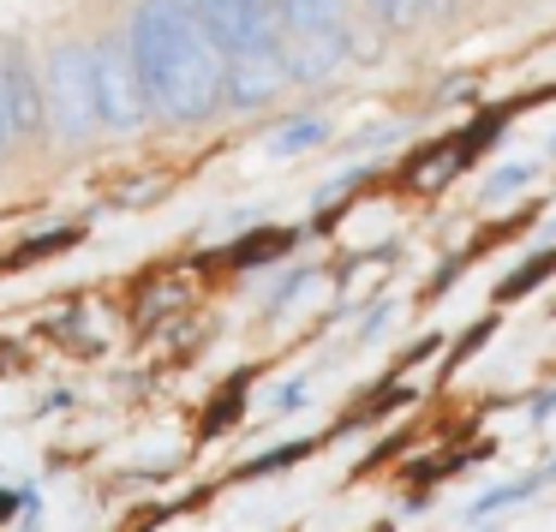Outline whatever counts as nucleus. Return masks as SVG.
<instances>
[{
	"label": "nucleus",
	"mask_w": 556,
	"mask_h": 532,
	"mask_svg": "<svg viewBox=\"0 0 556 532\" xmlns=\"http://www.w3.org/2000/svg\"><path fill=\"white\" fill-rule=\"evenodd\" d=\"M121 37L150 114H162L168 126H204L222 109V49L192 0H132Z\"/></svg>",
	"instance_id": "f257e3e1"
},
{
	"label": "nucleus",
	"mask_w": 556,
	"mask_h": 532,
	"mask_svg": "<svg viewBox=\"0 0 556 532\" xmlns=\"http://www.w3.org/2000/svg\"><path fill=\"white\" fill-rule=\"evenodd\" d=\"M42 78V121L49 132L61 138L66 150H85L90 138L102 132V114H97V85H90V42H54L37 66Z\"/></svg>",
	"instance_id": "f03ea898"
},
{
	"label": "nucleus",
	"mask_w": 556,
	"mask_h": 532,
	"mask_svg": "<svg viewBox=\"0 0 556 532\" xmlns=\"http://www.w3.org/2000/svg\"><path fill=\"white\" fill-rule=\"evenodd\" d=\"M90 85H97V114L109 132H138V126L156 121L144 85H138L132 54H126V37H114V30H102L90 42Z\"/></svg>",
	"instance_id": "7ed1b4c3"
},
{
	"label": "nucleus",
	"mask_w": 556,
	"mask_h": 532,
	"mask_svg": "<svg viewBox=\"0 0 556 532\" xmlns=\"http://www.w3.org/2000/svg\"><path fill=\"white\" fill-rule=\"evenodd\" d=\"M204 30L216 37L222 61L245 49H276L281 25H276V0H192Z\"/></svg>",
	"instance_id": "20e7f679"
},
{
	"label": "nucleus",
	"mask_w": 556,
	"mask_h": 532,
	"mask_svg": "<svg viewBox=\"0 0 556 532\" xmlns=\"http://www.w3.org/2000/svg\"><path fill=\"white\" fill-rule=\"evenodd\" d=\"M288 61H281V42L276 49H245V54H228L222 61V102L233 114H257L288 90Z\"/></svg>",
	"instance_id": "39448f33"
},
{
	"label": "nucleus",
	"mask_w": 556,
	"mask_h": 532,
	"mask_svg": "<svg viewBox=\"0 0 556 532\" xmlns=\"http://www.w3.org/2000/svg\"><path fill=\"white\" fill-rule=\"evenodd\" d=\"M0 121H7V138H42L49 121H42V78L37 61L25 49H0Z\"/></svg>",
	"instance_id": "423d86ee"
},
{
	"label": "nucleus",
	"mask_w": 556,
	"mask_h": 532,
	"mask_svg": "<svg viewBox=\"0 0 556 532\" xmlns=\"http://www.w3.org/2000/svg\"><path fill=\"white\" fill-rule=\"evenodd\" d=\"M353 54V30H300V37H281V61H288L293 85H324L329 73H341V61Z\"/></svg>",
	"instance_id": "0eeeda50"
},
{
	"label": "nucleus",
	"mask_w": 556,
	"mask_h": 532,
	"mask_svg": "<svg viewBox=\"0 0 556 532\" xmlns=\"http://www.w3.org/2000/svg\"><path fill=\"white\" fill-rule=\"evenodd\" d=\"M276 25H281V37L336 30V25H348V0H276Z\"/></svg>",
	"instance_id": "6e6552de"
},
{
	"label": "nucleus",
	"mask_w": 556,
	"mask_h": 532,
	"mask_svg": "<svg viewBox=\"0 0 556 532\" xmlns=\"http://www.w3.org/2000/svg\"><path fill=\"white\" fill-rule=\"evenodd\" d=\"M317 144H329V121L324 114H300V121H288L276 132V144H269V156H305V150H317Z\"/></svg>",
	"instance_id": "1a4fd4ad"
},
{
	"label": "nucleus",
	"mask_w": 556,
	"mask_h": 532,
	"mask_svg": "<svg viewBox=\"0 0 556 532\" xmlns=\"http://www.w3.org/2000/svg\"><path fill=\"white\" fill-rule=\"evenodd\" d=\"M312 455H317V436H300V443H281V448L252 455L233 479H269V472H288V467H300V460H312Z\"/></svg>",
	"instance_id": "9d476101"
},
{
	"label": "nucleus",
	"mask_w": 556,
	"mask_h": 532,
	"mask_svg": "<svg viewBox=\"0 0 556 532\" xmlns=\"http://www.w3.org/2000/svg\"><path fill=\"white\" fill-rule=\"evenodd\" d=\"M78 240H85V228H49L30 245H13V252H7V269H30V264H42V257H61V252H73Z\"/></svg>",
	"instance_id": "9b49d317"
},
{
	"label": "nucleus",
	"mask_w": 556,
	"mask_h": 532,
	"mask_svg": "<svg viewBox=\"0 0 556 532\" xmlns=\"http://www.w3.org/2000/svg\"><path fill=\"white\" fill-rule=\"evenodd\" d=\"M551 276H556V245H551V252H532L527 264H520L515 276H508L503 288H496V305H515V300H527V293H532V288H544Z\"/></svg>",
	"instance_id": "f8f14e48"
},
{
	"label": "nucleus",
	"mask_w": 556,
	"mask_h": 532,
	"mask_svg": "<svg viewBox=\"0 0 556 532\" xmlns=\"http://www.w3.org/2000/svg\"><path fill=\"white\" fill-rule=\"evenodd\" d=\"M365 13L377 18L383 30H419L425 18L437 13V0H359Z\"/></svg>",
	"instance_id": "ddd939ff"
},
{
	"label": "nucleus",
	"mask_w": 556,
	"mask_h": 532,
	"mask_svg": "<svg viewBox=\"0 0 556 532\" xmlns=\"http://www.w3.org/2000/svg\"><path fill=\"white\" fill-rule=\"evenodd\" d=\"M532 491H544V472H527V479H515V484H491L484 496H472V520L496 515V508H515V503H527Z\"/></svg>",
	"instance_id": "4468645a"
},
{
	"label": "nucleus",
	"mask_w": 556,
	"mask_h": 532,
	"mask_svg": "<svg viewBox=\"0 0 556 532\" xmlns=\"http://www.w3.org/2000/svg\"><path fill=\"white\" fill-rule=\"evenodd\" d=\"M281 252H293V233L288 228H257V233H245L228 257L233 264H269V257H281Z\"/></svg>",
	"instance_id": "2eb2a0df"
},
{
	"label": "nucleus",
	"mask_w": 556,
	"mask_h": 532,
	"mask_svg": "<svg viewBox=\"0 0 556 532\" xmlns=\"http://www.w3.org/2000/svg\"><path fill=\"white\" fill-rule=\"evenodd\" d=\"M532 174H539L532 162H503V168H496L491 180H484V198H491V204H503V198H515L520 186L532 180Z\"/></svg>",
	"instance_id": "dca6fc26"
},
{
	"label": "nucleus",
	"mask_w": 556,
	"mask_h": 532,
	"mask_svg": "<svg viewBox=\"0 0 556 532\" xmlns=\"http://www.w3.org/2000/svg\"><path fill=\"white\" fill-rule=\"evenodd\" d=\"M233 419H240V383H233V389H228V395H222V401H216V407H210V413H204V436H222V431H228V425H233Z\"/></svg>",
	"instance_id": "f3484780"
},
{
	"label": "nucleus",
	"mask_w": 556,
	"mask_h": 532,
	"mask_svg": "<svg viewBox=\"0 0 556 532\" xmlns=\"http://www.w3.org/2000/svg\"><path fill=\"white\" fill-rule=\"evenodd\" d=\"M491 329H496V324H491V317H484V324H472V329H467V335H460V347H455V353H448V359H443V371H455V365H460V359H472V353H479V347H484V335H491Z\"/></svg>",
	"instance_id": "a211bd4d"
},
{
	"label": "nucleus",
	"mask_w": 556,
	"mask_h": 532,
	"mask_svg": "<svg viewBox=\"0 0 556 532\" xmlns=\"http://www.w3.org/2000/svg\"><path fill=\"white\" fill-rule=\"evenodd\" d=\"M527 419H532V425H551V419H556V389H544V395H532Z\"/></svg>",
	"instance_id": "6ab92c4d"
},
{
	"label": "nucleus",
	"mask_w": 556,
	"mask_h": 532,
	"mask_svg": "<svg viewBox=\"0 0 556 532\" xmlns=\"http://www.w3.org/2000/svg\"><path fill=\"white\" fill-rule=\"evenodd\" d=\"M383 324H389V305H377V312H371V317H365V329H359V341H377V335H383Z\"/></svg>",
	"instance_id": "aec40b11"
},
{
	"label": "nucleus",
	"mask_w": 556,
	"mask_h": 532,
	"mask_svg": "<svg viewBox=\"0 0 556 532\" xmlns=\"http://www.w3.org/2000/svg\"><path fill=\"white\" fill-rule=\"evenodd\" d=\"M7 144H13V138H7V121H0V162H7Z\"/></svg>",
	"instance_id": "412c9836"
}]
</instances>
